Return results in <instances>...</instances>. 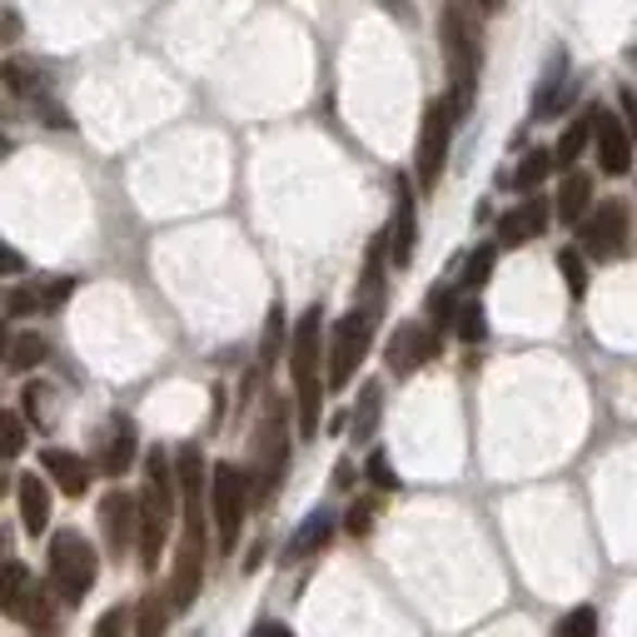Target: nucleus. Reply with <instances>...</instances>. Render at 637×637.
Listing matches in <instances>:
<instances>
[{
	"label": "nucleus",
	"mask_w": 637,
	"mask_h": 637,
	"mask_svg": "<svg viewBox=\"0 0 637 637\" xmlns=\"http://www.w3.org/2000/svg\"><path fill=\"white\" fill-rule=\"evenodd\" d=\"M588 140H592V115L588 120H573L563 130V140H558V150H553V165L558 170H573L578 165V154L588 150Z\"/></svg>",
	"instance_id": "obj_27"
},
{
	"label": "nucleus",
	"mask_w": 637,
	"mask_h": 637,
	"mask_svg": "<svg viewBox=\"0 0 637 637\" xmlns=\"http://www.w3.org/2000/svg\"><path fill=\"white\" fill-rule=\"evenodd\" d=\"M553 210H558V220H563V225H583V220H588V210H592V179L583 175V170H567V175H563Z\"/></svg>",
	"instance_id": "obj_20"
},
{
	"label": "nucleus",
	"mask_w": 637,
	"mask_h": 637,
	"mask_svg": "<svg viewBox=\"0 0 637 637\" xmlns=\"http://www.w3.org/2000/svg\"><path fill=\"white\" fill-rule=\"evenodd\" d=\"M170 613H175V602L170 598H145L140 608H135V637H165V627H170Z\"/></svg>",
	"instance_id": "obj_26"
},
{
	"label": "nucleus",
	"mask_w": 637,
	"mask_h": 637,
	"mask_svg": "<svg viewBox=\"0 0 637 637\" xmlns=\"http://www.w3.org/2000/svg\"><path fill=\"white\" fill-rule=\"evenodd\" d=\"M453 329H459L463 344H484V334H488L484 304H478V299H463V304H459V318H453Z\"/></svg>",
	"instance_id": "obj_33"
},
{
	"label": "nucleus",
	"mask_w": 637,
	"mask_h": 637,
	"mask_svg": "<svg viewBox=\"0 0 637 637\" xmlns=\"http://www.w3.org/2000/svg\"><path fill=\"white\" fill-rule=\"evenodd\" d=\"M438 354V334L424 329V324H399V329L389 334V349H384V359H389V374H413V369H424L428 359Z\"/></svg>",
	"instance_id": "obj_13"
},
{
	"label": "nucleus",
	"mask_w": 637,
	"mask_h": 637,
	"mask_svg": "<svg viewBox=\"0 0 637 637\" xmlns=\"http://www.w3.org/2000/svg\"><path fill=\"white\" fill-rule=\"evenodd\" d=\"M548 170H553V150H528L523 165L513 170V189H519V195H533V189L548 179Z\"/></svg>",
	"instance_id": "obj_28"
},
{
	"label": "nucleus",
	"mask_w": 637,
	"mask_h": 637,
	"mask_svg": "<svg viewBox=\"0 0 637 637\" xmlns=\"http://www.w3.org/2000/svg\"><path fill=\"white\" fill-rule=\"evenodd\" d=\"M548 220H553V204L538 200V195H528L519 210H508L503 220H498V245H503V249L528 245V239H538L548 229Z\"/></svg>",
	"instance_id": "obj_14"
},
{
	"label": "nucleus",
	"mask_w": 637,
	"mask_h": 637,
	"mask_svg": "<svg viewBox=\"0 0 637 637\" xmlns=\"http://www.w3.org/2000/svg\"><path fill=\"white\" fill-rule=\"evenodd\" d=\"M623 120H627V130H633V140H637V95L633 90H623Z\"/></svg>",
	"instance_id": "obj_41"
},
{
	"label": "nucleus",
	"mask_w": 637,
	"mask_h": 637,
	"mask_svg": "<svg viewBox=\"0 0 637 637\" xmlns=\"http://www.w3.org/2000/svg\"><path fill=\"white\" fill-rule=\"evenodd\" d=\"M558 637H598V608H573V613L558 623Z\"/></svg>",
	"instance_id": "obj_36"
},
{
	"label": "nucleus",
	"mask_w": 637,
	"mask_h": 637,
	"mask_svg": "<svg viewBox=\"0 0 637 637\" xmlns=\"http://www.w3.org/2000/svg\"><path fill=\"white\" fill-rule=\"evenodd\" d=\"M46 359H50V344L40 339V334H15L11 354H5V369H11V374H30V369H40Z\"/></svg>",
	"instance_id": "obj_25"
},
{
	"label": "nucleus",
	"mask_w": 637,
	"mask_h": 637,
	"mask_svg": "<svg viewBox=\"0 0 637 637\" xmlns=\"http://www.w3.org/2000/svg\"><path fill=\"white\" fill-rule=\"evenodd\" d=\"M100 469L110 473V478H120L125 469H135V424L130 419H115L105 434V444H100Z\"/></svg>",
	"instance_id": "obj_21"
},
{
	"label": "nucleus",
	"mask_w": 637,
	"mask_h": 637,
	"mask_svg": "<svg viewBox=\"0 0 637 637\" xmlns=\"http://www.w3.org/2000/svg\"><path fill=\"white\" fill-rule=\"evenodd\" d=\"M374 309H349L329 329V364H324V378H329V389H349V378L359 374L369 354V339H374Z\"/></svg>",
	"instance_id": "obj_4"
},
{
	"label": "nucleus",
	"mask_w": 637,
	"mask_h": 637,
	"mask_svg": "<svg viewBox=\"0 0 637 637\" xmlns=\"http://www.w3.org/2000/svg\"><path fill=\"white\" fill-rule=\"evenodd\" d=\"M200 583H204V533L185 528V544L175 553V573H170V592H165L175 602V613L200 598Z\"/></svg>",
	"instance_id": "obj_10"
},
{
	"label": "nucleus",
	"mask_w": 637,
	"mask_h": 637,
	"mask_svg": "<svg viewBox=\"0 0 637 637\" xmlns=\"http://www.w3.org/2000/svg\"><path fill=\"white\" fill-rule=\"evenodd\" d=\"M627 229H633V214H627L623 200H598L588 210V220L578 225V239H583V254L592 260H617L627 249Z\"/></svg>",
	"instance_id": "obj_8"
},
{
	"label": "nucleus",
	"mask_w": 637,
	"mask_h": 637,
	"mask_svg": "<svg viewBox=\"0 0 637 637\" xmlns=\"http://www.w3.org/2000/svg\"><path fill=\"white\" fill-rule=\"evenodd\" d=\"M318 364H329V334H324V309H304L289 339V369H295V394H299V434H318V413H324V389L329 378H318Z\"/></svg>",
	"instance_id": "obj_1"
},
{
	"label": "nucleus",
	"mask_w": 637,
	"mask_h": 637,
	"mask_svg": "<svg viewBox=\"0 0 637 637\" xmlns=\"http://www.w3.org/2000/svg\"><path fill=\"white\" fill-rule=\"evenodd\" d=\"M95 578H100V553H95V544H85L80 533H55V538H50V588H55V598L65 602V608H75V602L95 588Z\"/></svg>",
	"instance_id": "obj_3"
},
{
	"label": "nucleus",
	"mask_w": 637,
	"mask_h": 637,
	"mask_svg": "<svg viewBox=\"0 0 637 637\" xmlns=\"http://www.w3.org/2000/svg\"><path fill=\"white\" fill-rule=\"evenodd\" d=\"M563 71H567V55H563V50H558V55L553 60H548V75H544V85H538V100H533V115H538V120H548V115H553V95H558V85H563Z\"/></svg>",
	"instance_id": "obj_30"
},
{
	"label": "nucleus",
	"mask_w": 637,
	"mask_h": 637,
	"mask_svg": "<svg viewBox=\"0 0 637 637\" xmlns=\"http://www.w3.org/2000/svg\"><path fill=\"white\" fill-rule=\"evenodd\" d=\"M30 598H36V583H30V567L25 563H5V598H0V608H5V617H15V623H25V608H30Z\"/></svg>",
	"instance_id": "obj_22"
},
{
	"label": "nucleus",
	"mask_w": 637,
	"mask_h": 637,
	"mask_svg": "<svg viewBox=\"0 0 637 637\" xmlns=\"http://www.w3.org/2000/svg\"><path fill=\"white\" fill-rule=\"evenodd\" d=\"M592 140H598L602 175H627V170H633V130H627L613 110H598V115H592Z\"/></svg>",
	"instance_id": "obj_12"
},
{
	"label": "nucleus",
	"mask_w": 637,
	"mask_h": 637,
	"mask_svg": "<svg viewBox=\"0 0 637 637\" xmlns=\"http://www.w3.org/2000/svg\"><path fill=\"white\" fill-rule=\"evenodd\" d=\"M284 339H295V334L284 329V309L274 304L270 318H264V339H260V374H264V369H274V359H279Z\"/></svg>",
	"instance_id": "obj_29"
},
{
	"label": "nucleus",
	"mask_w": 637,
	"mask_h": 637,
	"mask_svg": "<svg viewBox=\"0 0 637 637\" xmlns=\"http://www.w3.org/2000/svg\"><path fill=\"white\" fill-rule=\"evenodd\" d=\"M5 85H11L15 95H30V100H40V90H46V75H40V65L5 60Z\"/></svg>",
	"instance_id": "obj_32"
},
{
	"label": "nucleus",
	"mask_w": 637,
	"mask_h": 637,
	"mask_svg": "<svg viewBox=\"0 0 637 637\" xmlns=\"http://www.w3.org/2000/svg\"><path fill=\"white\" fill-rule=\"evenodd\" d=\"M428 318H434V334L444 339V329H449L453 318H459V304H453V289L449 284H434L428 289Z\"/></svg>",
	"instance_id": "obj_35"
},
{
	"label": "nucleus",
	"mask_w": 637,
	"mask_h": 637,
	"mask_svg": "<svg viewBox=\"0 0 637 637\" xmlns=\"http://www.w3.org/2000/svg\"><path fill=\"white\" fill-rule=\"evenodd\" d=\"M15 498H21V523L30 538H40V533L50 528V484L40 478V473H21L15 478Z\"/></svg>",
	"instance_id": "obj_17"
},
{
	"label": "nucleus",
	"mask_w": 637,
	"mask_h": 637,
	"mask_svg": "<svg viewBox=\"0 0 637 637\" xmlns=\"http://www.w3.org/2000/svg\"><path fill=\"white\" fill-rule=\"evenodd\" d=\"M0 428H5V459H21V453H25V424H21V413H0Z\"/></svg>",
	"instance_id": "obj_38"
},
{
	"label": "nucleus",
	"mask_w": 637,
	"mask_h": 637,
	"mask_svg": "<svg viewBox=\"0 0 637 637\" xmlns=\"http://www.w3.org/2000/svg\"><path fill=\"white\" fill-rule=\"evenodd\" d=\"M378 403H384V389L378 384H364V394H359L354 413H349V434H354V444H369L378 428Z\"/></svg>",
	"instance_id": "obj_23"
},
{
	"label": "nucleus",
	"mask_w": 637,
	"mask_h": 637,
	"mask_svg": "<svg viewBox=\"0 0 637 637\" xmlns=\"http://www.w3.org/2000/svg\"><path fill=\"white\" fill-rule=\"evenodd\" d=\"M453 125H459V115H453L449 95H444V100H428L424 130H419V154H413V185L424 189V195H434L438 175H444V165H449Z\"/></svg>",
	"instance_id": "obj_5"
},
{
	"label": "nucleus",
	"mask_w": 637,
	"mask_h": 637,
	"mask_svg": "<svg viewBox=\"0 0 637 637\" xmlns=\"http://www.w3.org/2000/svg\"><path fill=\"white\" fill-rule=\"evenodd\" d=\"M329 538H334V513H329V508H314V513L299 523L295 538H289V548H284V563H299V558L318 553Z\"/></svg>",
	"instance_id": "obj_19"
},
{
	"label": "nucleus",
	"mask_w": 637,
	"mask_h": 637,
	"mask_svg": "<svg viewBox=\"0 0 637 637\" xmlns=\"http://www.w3.org/2000/svg\"><path fill=\"white\" fill-rule=\"evenodd\" d=\"M369 523H374V503H354V508H349V533H354V538H364Z\"/></svg>",
	"instance_id": "obj_40"
},
{
	"label": "nucleus",
	"mask_w": 637,
	"mask_h": 637,
	"mask_svg": "<svg viewBox=\"0 0 637 637\" xmlns=\"http://www.w3.org/2000/svg\"><path fill=\"white\" fill-rule=\"evenodd\" d=\"M130 623H135V608H110V613H100L90 637H130Z\"/></svg>",
	"instance_id": "obj_37"
},
{
	"label": "nucleus",
	"mask_w": 637,
	"mask_h": 637,
	"mask_svg": "<svg viewBox=\"0 0 637 637\" xmlns=\"http://www.w3.org/2000/svg\"><path fill=\"white\" fill-rule=\"evenodd\" d=\"M249 473L239 463H214V488H210V508H214V528H220V548L235 553L239 548V528L249 519Z\"/></svg>",
	"instance_id": "obj_6"
},
{
	"label": "nucleus",
	"mask_w": 637,
	"mask_h": 637,
	"mask_svg": "<svg viewBox=\"0 0 637 637\" xmlns=\"http://www.w3.org/2000/svg\"><path fill=\"white\" fill-rule=\"evenodd\" d=\"M170 519H175V513H165L160 498L140 494V563L145 567H160V548H165V538H170Z\"/></svg>",
	"instance_id": "obj_18"
},
{
	"label": "nucleus",
	"mask_w": 637,
	"mask_h": 637,
	"mask_svg": "<svg viewBox=\"0 0 637 637\" xmlns=\"http://www.w3.org/2000/svg\"><path fill=\"white\" fill-rule=\"evenodd\" d=\"M0 36H5V40L21 36V21H15V11H5V21H0Z\"/></svg>",
	"instance_id": "obj_43"
},
{
	"label": "nucleus",
	"mask_w": 637,
	"mask_h": 637,
	"mask_svg": "<svg viewBox=\"0 0 637 637\" xmlns=\"http://www.w3.org/2000/svg\"><path fill=\"white\" fill-rule=\"evenodd\" d=\"M494 264H498V249H494V245H478V249L469 254V260H463L459 284H463V289H484L488 274H494Z\"/></svg>",
	"instance_id": "obj_31"
},
{
	"label": "nucleus",
	"mask_w": 637,
	"mask_h": 637,
	"mask_svg": "<svg viewBox=\"0 0 637 637\" xmlns=\"http://www.w3.org/2000/svg\"><path fill=\"white\" fill-rule=\"evenodd\" d=\"M369 478H374L378 488H389V494L399 488V473L389 469V459H384V453H369Z\"/></svg>",
	"instance_id": "obj_39"
},
{
	"label": "nucleus",
	"mask_w": 637,
	"mask_h": 637,
	"mask_svg": "<svg viewBox=\"0 0 637 637\" xmlns=\"http://www.w3.org/2000/svg\"><path fill=\"white\" fill-rule=\"evenodd\" d=\"M438 40H444V60H449V105L453 115H469L473 90H478V30H473L469 11L463 5H449L444 11V25H438Z\"/></svg>",
	"instance_id": "obj_2"
},
{
	"label": "nucleus",
	"mask_w": 637,
	"mask_h": 637,
	"mask_svg": "<svg viewBox=\"0 0 637 637\" xmlns=\"http://www.w3.org/2000/svg\"><path fill=\"white\" fill-rule=\"evenodd\" d=\"M413 249H419V210H413L409 179H394V220H389V264L409 270Z\"/></svg>",
	"instance_id": "obj_11"
},
{
	"label": "nucleus",
	"mask_w": 637,
	"mask_h": 637,
	"mask_svg": "<svg viewBox=\"0 0 637 637\" xmlns=\"http://www.w3.org/2000/svg\"><path fill=\"white\" fill-rule=\"evenodd\" d=\"M478 5H488V11H498V5H503V0H478Z\"/></svg>",
	"instance_id": "obj_44"
},
{
	"label": "nucleus",
	"mask_w": 637,
	"mask_h": 637,
	"mask_svg": "<svg viewBox=\"0 0 637 637\" xmlns=\"http://www.w3.org/2000/svg\"><path fill=\"white\" fill-rule=\"evenodd\" d=\"M75 295V279H46V284H30V289H11L5 295V314L21 318V314H55L65 299Z\"/></svg>",
	"instance_id": "obj_15"
},
{
	"label": "nucleus",
	"mask_w": 637,
	"mask_h": 637,
	"mask_svg": "<svg viewBox=\"0 0 637 637\" xmlns=\"http://www.w3.org/2000/svg\"><path fill=\"white\" fill-rule=\"evenodd\" d=\"M25 627L36 637H55L60 633V608H55V588H40L36 583V598L25 608Z\"/></svg>",
	"instance_id": "obj_24"
},
{
	"label": "nucleus",
	"mask_w": 637,
	"mask_h": 637,
	"mask_svg": "<svg viewBox=\"0 0 637 637\" xmlns=\"http://www.w3.org/2000/svg\"><path fill=\"white\" fill-rule=\"evenodd\" d=\"M284 463H289V434H284V409H270L264 413V424L254 428V453H249V494H254V503H264V498L279 488L284 478Z\"/></svg>",
	"instance_id": "obj_7"
},
{
	"label": "nucleus",
	"mask_w": 637,
	"mask_h": 637,
	"mask_svg": "<svg viewBox=\"0 0 637 637\" xmlns=\"http://www.w3.org/2000/svg\"><path fill=\"white\" fill-rule=\"evenodd\" d=\"M40 469L50 473V484L60 488V494H71V498H80L85 488H90V478H95V469L80 459V453H71V449H46L40 453Z\"/></svg>",
	"instance_id": "obj_16"
},
{
	"label": "nucleus",
	"mask_w": 637,
	"mask_h": 637,
	"mask_svg": "<svg viewBox=\"0 0 637 637\" xmlns=\"http://www.w3.org/2000/svg\"><path fill=\"white\" fill-rule=\"evenodd\" d=\"M558 274L567 279V295L573 299L588 295V264H583V249H558Z\"/></svg>",
	"instance_id": "obj_34"
},
{
	"label": "nucleus",
	"mask_w": 637,
	"mask_h": 637,
	"mask_svg": "<svg viewBox=\"0 0 637 637\" xmlns=\"http://www.w3.org/2000/svg\"><path fill=\"white\" fill-rule=\"evenodd\" d=\"M254 637H295V633H289L284 623H260V627H254Z\"/></svg>",
	"instance_id": "obj_42"
},
{
	"label": "nucleus",
	"mask_w": 637,
	"mask_h": 637,
	"mask_svg": "<svg viewBox=\"0 0 637 637\" xmlns=\"http://www.w3.org/2000/svg\"><path fill=\"white\" fill-rule=\"evenodd\" d=\"M100 533H105V548L115 558L140 548V498L125 494V488L100 498Z\"/></svg>",
	"instance_id": "obj_9"
}]
</instances>
